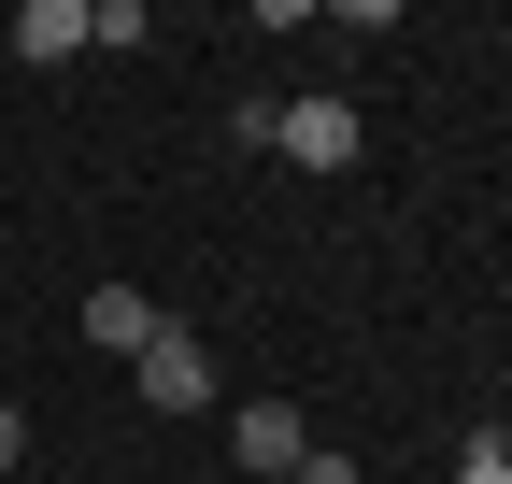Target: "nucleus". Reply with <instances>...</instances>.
Instances as JSON below:
<instances>
[{
	"instance_id": "nucleus-1",
	"label": "nucleus",
	"mask_w": 512,
	"mask_h": 484,
	"mask_svg": "<svg viewBox=\"0 0 512 484\" xmlns=\"http://www.w3.org/2000/svg\"><path fill=\"white\" fill-rule=\"evenodd\" d=\"M299 171H356V143H370V114L342 100V86H313V100H285V129H271Z\"/></svg>"
},
{
	"instance_id": "nucleus-2",
	"label": "nucleus",
	"mask_w": 512,
	"mask_h": 484,
	"mask_svg": "<svg viewBox=\"0 0 512 484\" xmlns=\"http://www.w3.org/2000/svg\"><path fill=\"white\" fill-rule=\"evenodd\" d=\"M128 371H143V413H200V399H214V356H200V328H171V314H157V342L128 356Z\"/></svg>"
},
{
	"instance_id": "nucleus-3",
	"label": "nucleus",
	"mask_w": 512,
	"mask_h": 484,
	"mask_svg": "<svg viewBox=\"0 0 512 484\" xmlns=\"http://www.w3.org/2000/svg\"><path fill=\"white\" fill-rule=\"evenodd\" d=\"M228 456H242L256 484H285V470L313 456V428H299V399H242V413H228Z\"/></svg>"
},
{
	"instance_id": "nucleus-4",
	"label": "nucleus",
	"mask_w": 512,
	"mask_h": 484,
	"mask_svg": "<svg viewBox=\"0 0 512 484\" xmlns=\"http://www.w3.org/2000/svg\"><path fill=\"white\" fill-rule=\"evenodd\" d=\"M86 342H100V356H143V342H157V299H143V285H86Z\"/></svg>"
},
{
	"instance_id": "nucleus-5",
	"label": "nucleus",
	"mask_w": 512,
	"mask_h": 484,
	"mask_svg": "<svg viewBox=\"0 0 512 484\" xmlns=\"http://www.w3.org/2000/svg\"><path fill=\"white\" fill-rule=\"evenodd\" d=\"M15 57H43V72L86 57V0H29V15H15Z\"/></svg>"
},
{
	"instance_id": "nucleus-6",
	"label": "nucleus",
	"mask_w": 512,
	"mask_h": 484,
	"mask_svg": "<svg viewBox=\"0 0 512 484\" xmlns=\"http://www.w3.org/2000/svg\"><path fill=\"white\" fill-rule=\"evenodd\" d=\"M456 484H512V442H498V428H470V442H456Z\"/></svg>"
},
{
	"instance_id": "nucleus-7",
	"label": "nucleus",
	"mask_w": 512,
	"mask_h": 484,
	"mask_svg": "<svg viewBox=\"0 0 512 484\" xmlns=\"http://www.w3.org/2000/svg\"><path fill=\"white\" fill-rule=\"evenodd\" d=\"M285 484H356V456H342V442H313V456H299Z\"/></svg>"
},
{
	"instance_id": "nucleus-8",
	"label": "nucleus",
	"mask_w": 512,
	"mask_h": 484,
	"mask_svg": "<svg viewBox=\"0 0 512 484\" xmlns=\"http://www.w3.org/2000/svg\"><path fill=\"white\" fill-rule=\"evenodd\" d=\"M15 456H29V413H15V399H0V470H15Z\"/></svg>"
}]
</instances>
